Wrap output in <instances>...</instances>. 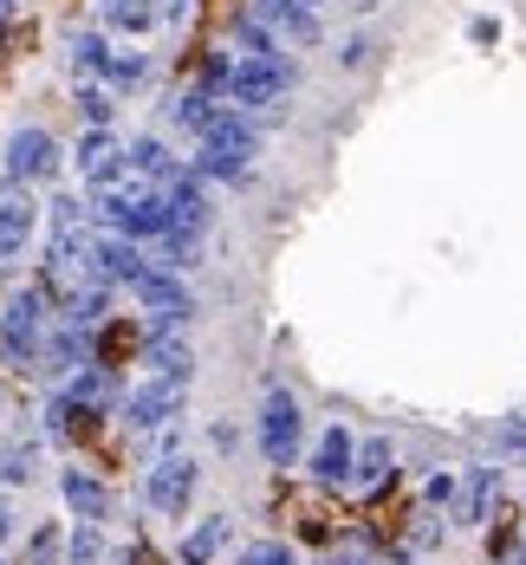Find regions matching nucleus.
Listing matches in <instances>:
<instances>
[{"instance_id": "36", "label": "nucleus", "mask_w": 526, "mask_h": 565, "mask_svg": "<svg viewBox=\"0 0 526 565\" xmlns=\"http://www.w3.org/2000/svg\"><path fill=\"white\" fill-rule=\"evenodd\" d=\"M7 526H13V513H7V508H0V540H7Z\"/></svg>"}, {"instance_id": "16", "label": "nucleus", "mask_w": 526, "mask_h": 565, "mask_svg": "<svg viewBox=\"0 0 526 565\" xmlns=\"http://www.w3.org/2000/svg\"><path fill=\"white\" fill-rule=\"evenodd\" d=\"M143 358H150V371H157V377H182V384H189V364H195V358H189V344H182V339H170V332H150Z\"/></svg>"}, {"instance_id": "29", "label": "nucleus", "mask_w": 526, "mask_h": 565, "mask_svg": "<svg viewBox=\"0 0 526 565\" xmlns=\"http://www.w3.org/2000/svg\"><path fill=\"white\" fill-rule=\"evenodd\" d=\"M234 565H299V553H292L287 540H260V546H247Z\"/></svg>"}, {"instance_id": "18", "label": "nucleus", "mask_w": 526, "mask_h": 565, "mask_svg": "<svg viewBox=\"0 0 526 565\" xmlns=\"http://www.w3.org/2000/svg\"><path fill=\"white\" fill-rule=\"evenodd\" d=\"M124 157H130V170H137V175H157V182H175V175H182V163H175L157 137H137Z\"/></svg>"}, {"instance_id": "35", "label": "nucleus", "mask_w": 526, "mask_h": 565, "mask_svg": "<svg viewBox=\"0 0 526 565\" xmlns=\"http://www.w3.org/2000/svg\"><path fill=\"white\" fill-rule=\"evenodd\" d=\"M501 449H507V455L526 449V423H507V429H501Z\"/></svg>"}, {"instance_id": "12", "label": "nucleus", "mask_w": 526, "mask_h": 565, "mask_svg": "<svg viewBox=\"0 0 526 565\" xmlns=\"http://www.w3.org/2000/svg\"><path fill=\"white\" fill-rule=\"evenodd\" d=\"M117 170H130V157L117 150V137L111 130H85L78 137V175H92L105 189V182H117Z\"/></svg>"}, {"instance_id": "24", "label": "nucleus", "mask_w": 526, "mask_h": 565, "mask_svg": "<svg viewBox=\"0 0 526 565\" xmlns=\"http://www.w3.org/2000/svg\"><path fill=\"white\" fill-rule=\"evenodd\" d=\"M105 65H111V53H105L98 33H78V40H72V72H78V78H92V72H105Z\"/></svg>"}, {"instance_id": "26", "label": "nucleus", "mask_w": 526, "mask_h": 565, "mask_svg": "<svg viewBox=\"0 0 526 565\" xmlns=\"http://www.w3.org/2000/svg\"><path fill=\"white\" fill-rule=\"evenodd\" d=\"M280 33H287L292 46H319V20H312V7H299V0H292L287 13H280Z\"/></svg>"}, {"instance_id": "22", "label": "nucleus", "mask_w": 526, "mask_h": 565, "mask_svg": "<svg viewBox=\"0 0 526 565\" xmlns=\"http://www.w3.org/2000/svg\"><path fill=\"white\" fill-rule=\"evenodd\" d=\"M384 481H390V443L377 436V443H364V449H357V488H364V494H377Z\"/></svg>"}, {"instance_id": "19", "label": "nucleus", "mask_w": 526, "mask_h": 565, "mask_svg": "<svg viewBox=\"0 0 526 565\" xmlns=\"http://www.w3.org/2000/svg\"><path fill=\"white\" fill-rule=\"evenodd\" d=\"M195 254H202V234H195V227H170V234L157 241V267H163V274L195 267Z\"/></svg>"}, {"instance_id": "2", "label": "nucleus", "mask_w": 526, "mask_h": 565, "mask_svg": "<svg viewBox=\"0 0 526 565\" xmlns=\"http://www.w3.org/2000/svg\"><path fill=\"white\" fill-rule=\"evenodd\" d=\"M33 227H40V202H33V182H0V274L26 254V241H33Z\"/></svg>"}, {"instance_id": "39", "label": "nucleus", "mask_w": 526, "mask_h": 565, "mask_svg": "<svg viewBox=\"0 0 526 565\" xmlns=\"http://www.w3.org/2000/svg\"><path fill=\"white\" fill-rule=\"evenodd\" d=\"M299 7H319V0H299Z\"/></svg>"}, {"instance_id": "15", "label": "nucleus", "mask_w": 526, "mask_h": 565, "mask_svg": "<svg viewBox=\"0 0 526 565\" xmlns=\"http://www.w3.org/2000/svg\"><path fill=\"white\" fill-rule=\"evenodd\" d=\"M351 468H357V449H351V436L332 423L319 443H312V475L319 481H351Z\"/></svg>"}, {"instance_id": "4", "label": "nucleus", "mask_w": 526, "mask_h": 565, "mask_svg": "<svg viewBox=\"0 0 526 565\" xmlns=\"http://www.w3.org/2000/svg\"><path fill=\"white\" fill-rule=\"evenodd\" d=\"M182 396H189L182 377H150V384H137V391L124 396V423L130 429H163V423L182 416Z\"/></svg>"}, {"instance_id": "9", "label": "nucleus", "mask_w": 526, "mask_h": 565, "mask_svg": "<svg viewBox=\"0 0 526 565\" xmlns=\"http://www.w3.org/2000/svg\"><path fill=\"white\" fill-rule=\"evenodd\" d=\"M189 501H195V461H189V455H163V461L150 468V508L182 513Z\"/></svg>"}, {"instance_id": "10", "label": "nucleus", "mask_w": 526, "mask_h": 565, "mask_svg": "<svg viewBox=\"0 0 526 565\" xmlns=\"http://www.w3.org/2000/svg\"><path fill=\"white\" fill-rule=\"evenodd\" d=\"M163 202H170V222H175V227H195V234H208V222H215V209H208V189H202V170H182L175 182H163Z\"/></svg>"}, {"instance_id": "31", "label": "nucleus", "mask_w": 526, "mask_h": 565, "mask_svg": "<svg viewBox=\"0 0 526 565\" xmlns=\"http://www.w3.org/2000/svg\"><path fill=\"white\" fill-rule=\"evenodd\" d=\"M78 111H85L92 130H105V124H111V98H105V92H78Z\"/></svg>"}, {"instance_id": "20", "label": "nucleus", "mask_w": 526, "mask_h": 565, "mask_svg": "<svg viewBox=\"0 0 526 565\" xmlns=\"http://www.w3.org/2000/svg\"><path fill=\"white\" fill-rule=\"evenodd\" d=\"M494 494H501V468H474V481H468V494H462V520H468V526H481V520H487Z\"/></svg>"}, {"instance_id": "6", "label": "nucleus", "mask_w": 526, "mask_h": 565, "mask_svg": "<svg viewBox=\"0 0 526 565\" xmlns=\"http://www.w3.org/2000/svg\"><path fill=\"white\" fill-rule=\"evenodd\" d=\"M280 92H287L280 58H240V65H234V78H228V105H234V111H267Z\"/></svg>"}, {"instance_id": "33", "label": "nucleus", "mask_w": 526, "mask_h": 565, "mask_svg": "<svg viewBox=\"0 0 526 565\" xmlns=\"http://www.w3.org/2000/svg\"><path fill=\"white\" fill-rule=\"evenodd\" d=\"M325 565H371V546H364V540H345V546L325 553Z\"/></svg>"}, {"instance_id": "34", "label": "nucleus", "mask_w": 526, "mask_h": 565, "mask_svg": "<svg viewBox=\"0 0 526 565\" xmlns=\"http://www.w3.org/2000/svg\"><path fill=\"white\" fill-rule=\"evenodd\" d=\"M422 494H429L436 508H442V501H455V475H429V488H422Z\"/></svg>"}, {"instance_id": "3", "label": "nucleus", "mask_w": 526, "mask_h": 565, "mask_svg": "<svg viewBox=\"0 0 526 565\" xmlns=\"http://www.w3.org/2000/svg\"><path fill=\"white\" fill-rule=\"evenodd\" d=\"M40 339H46V299L40 292H13L7 312H0V358L20 364V358L40 351Z\"/></svg>"}, {"instance_id": "37", "label": "nucleus", "mask_w": 526, "mask_h": 565, "mask_svg": "<svg viewBox=\"0 0 526 565\" xmlns=\"http://www.w3.org/2000/svg\"><path fill=\"white\" fill-rule=\"evenodd\" d=\"M7 13H13V0H0V20H7Z\"/></svg>"}, {"instance_id": "1", "label": "nucleus", "mask_w": 526, "mask_h": 565, "mask_svg": "<svg viewBox=\"0 0 526 565\" xmlns=\"http://www.w3.org/2000/svg\"><path fill=\"white\" fill-rule=\"evenodd\" d=\"M254 157H260V124L228 105V111H222V124L202 137V150H195V170L215 175V182H247Z\"/></svg>"}, {"instance_id": "13", "label": "nucleus", "mask_w": 526, "mask_h": 565, "mask_svg": "<svg viewBox=\"0 0 526 565\" xmlns=\"http://www.w3.org/2000/svg\"><path fill=\"white\" fill-rule=\"evenodd\" d=\"M58 494H65V508L78 513V520H105V513H111L105 481H98V475H85V468H65V475H58Z\"/></svg>"}, {"instance_id": "17", "label": "nucleus", "mask_w": 526, "mask_h": 565, "mask_svg": "<svg viewBox=\"0 0 526 565\" xmlns=\"http://www.w3.org/2000/svg\"><path fill=\"white\" fill-rule=\"evenodd\" d=\"M228 533H234V520H222V513H215V520H202V526L182 540V565H208L222 546H228Z\"/></svg>"}, {"instance_id": "8", "label": "nucleus", "mask_w": 526, "mask_h": 565, "mask_svg": "<svg viewBox=\"0 0 526 565\" xmlns=\"http://www.w3.org/2000/svg\"><path fill=\"white\" fill-rule=\"evenodd\" d=\"M7 175H13V182H46V175H58V143L40 124L7 137Z\"/></svg>"}, {"instance_id": "25", "label": "nucleus", "mask_w": 526, "mask_h": 565, "mask_svg": "<svg viewBox=\"0 0 526 565\" xmlns=\"http://www.w3.org/2000/svg\"><path fill=\"white\" fill-rule=\"evenodd\" d=\"M105 78H111L117 92H137V85L150 78V65H143V53H111V65H105Z\"/></svg>"}, {"instance_id": "23", "label": "nucleus", "mask_w": 526, "mask_h": 565, "mask_svg": "<svg viewBox=\"0 0 526 565\" xmlns=\"http://www.w3.org/2000/svg\"><path fill=\"white\" fill-rule=\"evenodd\" d=\"M157 13H163L157 0H105V20H111L117 33H143Z\"/></svg>"}, {"instance_id": "27", "label": "nucleus", "mask_w": 526, "mask_h": 565, "mask_svg": "<svg viewBox=\"0 0 526 565\" xmlns=\"http://www.w3.org/2000/svg\"><path fill=\"white\" fill-rule=\"evenodd\" d=\"M72 565H98L105 559V540H98V520H78V533H72Z\"/></svg>"}, {"instance_id": "7", "label": "nucleus", "mask_w": 526, "mask_h": 565, "mask_svg": "<svg viewBox=\"0 0 526 565\" xmlns=\"http://www.w3.org/2000/svg\"><path fill=\"white\" fill-rule=\"evenodd\" d=\"M299 403L287 391H267V409H260V449L273 468H292V455H299Z\"/></svg>"}, {"instance_id": "21", "label": "nucleus", "mask_w": 526, "mask_h": 565, "mask_svg": "<svg viewBox=\"0 0 526 565\" xmlns=\"http://www.w3.org/2000/svg\"><path fill=\"white\" fill-rule=\"evenodd\" d=\"M228 40L240 46V58H280V53H273V33H267L254 13H234V20H228Z\"/></svg>"}, {"instance_id": "30", "label": "nucleus", "mask_w": 526, "mask_h": 565, "mask_svg": "<svg viewBox=\"0 0 526 565\" xmlns=\"http://www.w3.org/2000/svg\"><path fill=\"white\" fill-rule=\"evenodd\" d=\"M105 391H111V377H105V371H78V377H72V403H105Z\"/></svg>"}, {"instance_id": "32", "label": "nucleus", "mask_w": 526, "mask_h": 565, "mask_svg": "<svg viewBox=\"0 0 526 565\" xmlns=\"http://www.w3.org/2000/svg\"><path fill=\"white\" fill-rule=\"evenodd\" d=\"M26 565H58V533L46 526V533H33V553H26Z\"/></svg>"}, {"instance_id": "5", "label": "nucleus", "mask_w": 526, "mask_h": 565, "mask_svg": "<svg viewBox=\"0 0 526 565\" xmlns=\"http://www.w3.org/2000/svg\"><path fill=\"white\" fill-rule=\"evenodd\" d=\"M143 306H150V326L157 332H175V326H189V312H195V299H189V286L175 280V274H163V267H150L143 280L130 286Z\"/></svg>"}, {"instance_id": "11", "label": "nucleus", "mask_w": 526, "mask_h": 565, "mask_svg": "<svg viewBox=\"0 0 526 565\" xmlns=\"http://www.w3.org/2000/svg\"><path fill=\"white\" fill-rule=\"evenodd\" d=\"M92 260H98V274L117 280V286H137L150 267H157V260H143V254H137V241H130V234H105V241L92 247Z\"/></svg>"}, {"instance_id": "38", "label": "nucleus", "mask_w": 526, "mask_h": 565, "mask_svg": "<svg viewBox=\"0 0 526 565\" xmlns=\"http://www.w3.org/2000/svg\"><path fill=\"white\" fill-rule=\"evenodd\" d=\"M357 7H377V0H357Z\"/></svg>"}, {"instance_id": "28", "label": "nucleus", "mask_w": 526, "mask_h": 565, "mask_svg": "<svg viewBox=\"0 0 526 565\" xmlns=\"http://www.w3.org/2000/svg\"><path fill=\"white\" fill-rule=\"evenodd\" d=\"M26 475H33V443H7V449H0V481L20 488Z\"/></svg>"}, {"instance_id": "14", "label": "nucleus", "mask_w": 526, "mask_h": 565, "mask_svg": "<svg viewBox=\"0 0 526 565\" xmlns=\"http://www.w3.org/2000/svg\"><path fill=\"white\" fill-rule=\"evenodd\" d=\"M222 111H228V105H215V92H202V85H195V92H182V98L170 105V124H175V130H189V137L202 143V137L222 124Z\"/></svg>"}]
</instances>
